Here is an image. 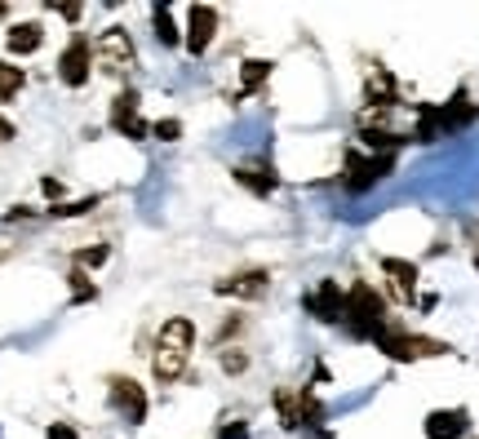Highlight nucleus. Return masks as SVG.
I'll return each mask as SVG.
<instances>
[{
    "label": "nucleus",
    "mask_w": 479,
    "mask_h": 439,
    "mask_svg": "<svg viewBox=\"0 0 479 439\" xmlns=\"http://www.w3.org/2000/svg\"><path fill=\"white\" fill-rule=\"evenodd\" d=\"M191 346H196V325L187 316H173L164 320L155 333V350H151V373L160 386H173L182 373H187V359H191Z\"/></svg>",
    "instance_id": "f257e3e1"
},
{
    "label": "nucleus",
    "mask_w": 479,
    "mask_h": 439,
    "mask_svg": "<svg viewBox=\"0 0 479 439\" xmlns=\"http://www.w3.org/2000/svg\"><path fill=\"white\" fill-rule=\"evenodd\" d=\"M356 337H382L386 333V302H382V293L377 289H368L364 280H356L351 289H347V316H342Z\"/></svg>",
    "instance_id": "f03ea898"
},
{
    "label": "nucleus",
    "mask_w": 479,
    "mask_h": 439,
    "mask_svg": "<svg viewBox=\"0 0 479 439\" xmlns=\"http://www.w3.org/2000/svg\"><path fill=\"white\" fill-rule=\"evenodd\" d=\"M377 350L395 364H413V359H440L449 355V342H435V337H422V333H382L377 337Z\"/></svg>",
    "instance_id": "7ed1b4c3"
},
{
    "label": "nucleus",
    "mask_w": 479,
    "mask_h": 439,
    "mask_svg": "<svg viewBox=\"0 0 479 439\" xmlns=\"http://www.w3.org/2000/svg\"><path fill=\"white\" fill-rule=\"evenodd\" d=\"M133 63H138L133 36L124 27H107L94 45V67H103L107 76H124V72H133Z\"/></svg>",
    "instance_id": "20e7f679"
},
{
    "label": "nucleus",
    "mask_w": 479,
    "mask_h": 439,
    "mask_svg": "<svg viewBox=\"0 0 479 439\" xmlns=\"http://www.w3.org/2000/svg\"><path fill=\"white\" fill-rule=\"evenodd\" d=\"M107 395H112V409H116L129 426L147 422V391H142L133 377H124V373L107 377Z\"/></svg>",
    "instance_id": "39448f33"
},
{
    "label": "nucleus",
    "mask_w": 479,
    "mask_h": 439,
    "mask_svg": "<svg viewBox=\"0 0 479 439\" xmlns=\"http://www.w3.org/2000/svg\"><path fill=\"white\" fill-rule=\"evenodd\" d=\"M89 72H94V45H89L85 36H76V40L58 54V80H63L67 89H80V85L89 80Z\"/></svg>",
    "instance_id": "423d86ee"
},
{
    "label": "nucleus",
    "mask_w": 479,
    "mask_h": 439,
    "mask_svg": "<svg viewBox=\"0 0 479 439\" xmlns=\"http://www.w3.org/2000/svg\"><path fill=\"white\" fill-rule=\"evenodd\" d=\"M395 169V156H356V151H347V191H368L377 178H386Z\"/></svg>",
    "instance_id": "0eeeda50"
},
{
    "label": "nucleus",
    "mask_w": 479,
    "mask_h": 439,
    "mask_svg": "<svg viewBox=\"0 0 479 439\" xmlns=\"http://www.w3.org/2000/svg\"><path fill=\"white\" fill-rule=\"evenodd\" d=\"M187 18H191V22H187V49L200 58V54L214 45V36H218V9H214V4H191Z\"/></svg>",
    "instance_id": "6e6552de"
},
{
    "label": "nucleus",
    "mask_w": 479,
    "mask_h": 439,
    "mask_svg": "<svg viewBox=\"0 0 479 439\" xmlns=\"http://www.w3.org/2000/svg\"><path fill=\"white\" fill-rule=\"evenodd\" d=\"M307 311L315 316V320H342L347 316V293H342V284L338 280H324L315 293H307Z\"/></svg>",
    "instance_id": "1a4fd4ad"
},
{
    "label": "nucleus",
    "mask_w": 479,
    "mask_h": 439,
    "mask_svg": "<svg viewBox=\"0 0 479 439\" xmlns=\"http://www.w3.org/2000/svg\"><path fill=\"white\" fill-rule=\"evenodd\" d=\"M471 426V413L466 409H435L426 418V439H462Z\"/></svg>",
    "instance_id": "9d476101"
},
{
    "label": "nucleus",
    "mask_w": 479,
    "mask_h": 439,
    "mask_svg": "<svg viewBox=\"0 0 479 439\" xmlns=\"http://www.w3.org/2000/svg\"><path fill=\"white\" fill-rule=\"evenodd\" d=\"M266 271L262 266H253V271H240V275H227V280H218V293H227V298H262L266 293Z\"/></svg>",
    "instance_id": "9b49d317"
},
{
    "label": "nucleus",
    "mask_w": 479,
    "mask_h": 439,
    "mask_svg": "<svg viewBox=\"0 0 479 439\" xmlns=\"http://www.w3.org/2000/svg\"><path fill=\"white\" fill-rule=\"evenodd\" d=\"M382 271L391 275L395 298H399V302H413V293H417V266L404 262V257H382Z\"/></svg>",
    "instance_id": "f8f14e48"
},
{
    "label": "nucleus",
    "mask_w": 479,
    "mask_h": 439,
    "mask_svg": "<svg viewBox=\"0 0 479 439\" xmlns=\"http://www.w3.org/2000/svg\"><path fill=\"white\" fill-rule=\"evenodd\" d=\"M231 173H236L240 187H244V191H253V196H271V191H275V182H280L266 165H236Z\"/></svg>",
    "instance_id": "ddd939ff"
},
{
    "label": "nucleus",
    "mask_w": 479,
    "mask_h": 439,
    "mask_svg": "<svg viewBox=\"0 0 479 439\" xmlns=\"http://www.w3.org/2000/svg\"><path fill=\"white\" fill-rule=\"evenodd\" d=\"M40 40H45V27H40V22H18V27H9V36H4L9 54H36Z\"/></svg>",
    "instance_id": "4468645a"
},
{
    "label": "nucleus",
    "mask_w": 479,
    "mask_h": 439,
    "mask_svg": "<svg viewBox=\"0 0 479 439\" xmlns=\"http://www.w3.org/2000/svg\"><path fill=\"white\" fill-rule=\"evenodd\" d=\"M151 27H155V40H160V45H169V49L182 40V36H178V22H173V9H169V4H155V9H151Z\"/></svg>",
    "instance_id": "2eb2a0df"
},
{
    "label": "nucleus",
    "mask_w": 479,
    "mask_h": 439,
    "mask_svg": "<svg viewBox=\"0 0 479 439\" xmlns=\"http://www.w3.org/2000/svg\"><path fill=\"white\" fill-rule=\"evenodd\" d=\"M266 76H271V63H262V58L244 63V72H240V94H236V98H248V94H257V89L266 85Z\"/></svg>",
    "instance_id": "dca6fc26"
},
{
    "label": "nucleus",
    "mask_w": 479,
    "mask_h": 439,
    "mask_svg": "<svg viewBox=\"0 0 479 439\" xmlns=\"http://www.w3.org/2000/svg\"><path fill=\"white\" fill-rule=\"evenodd\" d=\"M22 85H27V72L0 58V103H13L22 94Z\"/></svg>",
    "instance_id": "f3484780"
},
{
    "label": "nucleus",
    "mask_w": 479,
    "mask_h": 439,
    "mask_svg": "<svg viewBox=\"0 0 479 439\" xmlns=\"http://www.w3.org/2000/svg\"><path fill=\"white\" fill-rule=\"evenodd\" d=\"M67 280H71V298H76V302H89V298H98V289L89 284V275H85L80 266H76V271H71Z\"/></svg>",
    "instance_id": "a211bd4d"
},
{
    "label": "nucleus",
    "mask_w": 479,
    "mask_h": 439,
    "mask_svg": "<svg viewBox=\"0 0 479 439\" xmlns=\"http://www.w3.org/2000/svg\"><path fill=\"white\" fill-rule=\"evenodd\" d=\"M129 115H138V89H124L112 103V120H129Z\"/></svg>",
    "instance_id": "6ab92c4d"
},
{
    "label": "nucleus",
    "mask_w": 479,
    "mask_h": 439,
    "mask_svg": "<svg viewBox=\"0 0 479 439\" xmlns=\"http://www.w3.org/2000/svg\"><path fill=\"white\" fill-rule=\"evenodd\" d=\"M223 368L236 377V373H244V368H248V355H244L240 346H223Z\"/></svg>",
    "instance_id": "aec40b11"
},
{
    "label": "nucleus",
    "mask_w": 479,
    "mask_h": 439,
    "mask_svg": "<svg viewBox=\"0 0 479 439\" xmlns=\"http://www.w3.org/2000/svg\"><path fill=\"white\" fill-rule=\"evenodd\" d=\"M112 129L124 133V138H142V133H151V124H147V120H138V115H129V120H112Z\"/></svg>",
    "instance_id": "412c9836"
},
{
    "label": "nucleus",
    "mask_w": 479,
    "mask_h": 439,
    "mask_svg": "<svg viewBox=\"0 0 479 439\" xmlns=\"http://www.w3.org/2000/svg\"><path fill=\"white\" fill-rule=\"evenodd\" d=\"M151 133H155L160 142H173V138H182V120H155Z\"/></svg>",
    "instance_id": "4be33fe9"
},
{
    "label": "nucleus",
    "mask_w": 479,
    "mask_h": 439,
    "mask_svg": "<svg viewBox=\"0 0 479 439\" xmlns=\"http://www.w3.org/2000/svg\"><path fill=\"white\" fill-rule=\"evenodd\" d=\"M107 257H112V249H107V244H98V249H85V253H76L80 271H85V266H103Z\"/></svg>",
    "instance_id": "5701e85b"
},
{
    "label": "nucleus",
    "mask_w": 479,
    "mask_h": 439,
    "mask_svg": "<svg viewBox=\"0 0 479 439\" xmlns=\"http://www.w3.org/2000/svg\"><path fill=\"white\" fill-rule=\"evenodd\" d=\"M94 205H98V200H94V196H89V200H80V205H54V209H49V214H54V218H76V214H89V209H94Z\"/></svg>",
    "instance_id": "b1692460"
},
{
    "label": "nucleus",
    "mask_w": 479,
    "mask_h": 439,
    "mask_svg": "<svg viewBox=\"0 0 479 439\" xmlns=\"http://www.w3.org/2000/svg\"><path fill=\"white\" fill-rule=\"evenodd\" d=\"M320 418H324V409H320V400H315L311 391H302V422H311V426H315Z\"/></svg>",
    "instance_id": "393cba45"
},
{
    "label": "nucleus",
    "mask_w": 479,
    "mask_h": 439,
    "mask_svg": "<svg viewBox=\"0 0 479 439\" xmlns=\"http://www.w3.org/2000/svg\"><path fill=\"white\" fill-rule=\"evenodd\" d=\"M45 439H80V435H76V426H67V422H54V426L45 431Z\"/></svg>",
    "instance_id": "a878e982"
},
{
    "label": "nucleus",
    "mask_w": 479,
    "mask_h": 439,
    "mask_svg": "<svg viewBox=\"0 0 479 439\" xmlns=\"http://www.w3.org/2000/svg\"><path fill=\"white\" fill-rule=\"evenodd\" d=\"M13 138H18V129H13V124L0 115V142H13Z\"/></svg>",
    "instance_id": "bb28decb"
},
{
    "label": "nucleus",
    "mask_w": 479,
    "mask_h": 439,
    "mask_svg": "<svg viewBox=\"0 0 479 439\" xmlns=\"http://www.w3.org/2000/svg\"><path fill=\"white\" fill-rule=\"evenodd\" d=\"M58 13H63V18H71V22H76V18H80V13H85V9H80V4H58Z\"/></svg>",
    "instance_id": "cd10ccee"
},
{
    "label": "nucleus",
    "mask_w": 479,
    "mask_h": 439,
    "mask_svg": "<svg viewBox=\"0 0 479 439\" xmlns=\"http://www.w3.org/2000/svg\"><path fill=\"white\" fill-rule=\"evenodd\" d=\"M40 187H45V196H58V191H63V182H58V178H45Z\"/></svg>",
    "instance_id": "c85d7f7f"
},
{
    "label": "nucleus",
    "mask_w": 479,
    "mask_h": 439,
    "mask_svg": "<svg viewBox=\"0 0 479 439\" xmlns=\"http://www.w3.org/2000/svg\"><path fill=\"white\" fill-rule=\"evenodd\" d=\"M4 13H9V4H0V18H4Z\"/></svg>",
    "instance_id": "c756f323"
}]
</instances>
